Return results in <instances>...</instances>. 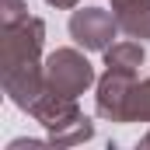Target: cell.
Masks as SVG:
<instances>
[{"instance_id": "cell-6", "label": "cell", "mask_w": 150, "mask_h": 150, "mask_svg": "<svg viewBox=\"0 0 150 150\" xmlns=\"http://www.w3.org/2000/svg\"><path fill=\"white\" fill-rule=\"evenodd\" d=\"M119 32L136 42H150V0H112Z\"/></svg>"}, {"instance_id": "cell-5", "label": "cell", "mask_w": 150, "mask_h": 150, "mask_svg": "<svg viewBox=\"0 0 150 150\" xmlns=\"http://www.w3.org/2000/svg\"><path fill=\"white\" fill-rule=\"evenodd\" d=\"M136 84L133 70H119L105 67V74L94 84V112L105 122H126V105H129V91Z\"/></svg>"}, {"instance_id": "cell-8", "label": "cell", "mask_w": 150, "mask_h": 150, "mask_svg": "<svg viewBox=\"0 0 150 150\" xmlns=\"http://www.w3.org/2000/svg\"><path fill=\"white\" fill-rule=\"evenodd\" d=\"M126 122H150V77L133 84L129 105H126Z\"/></svg>"}, {"instance_id": "cell-1", "label": "cell", "mask_w": 150, "mask_h": 150, "mask_svg": "<svg viewBox=\"0 0 150 150\" xmlns=\"http://www.w3.org/2000/svg\"><path fill=\"white\" fill-rule=\"evenodd\" d=\"M45 21L42 18H25L21 25L0 28V84L4 94L28 112L32 101L45 91Z\"/></svg>"}, {"instance_id": "cell-9", "label": "cell", "mask_w": 150, "mask_h": 150, "mask_svg": "<svg viewBox=\"0 0 150 150\" xmlns=\"http://www.w3.org/2000/svg\"><path fill=\"white\" fill-rule=\"evenodd\" d=\"M25 18H32L28 14V0H0V28L21 25Z\"/></svg>"}, {"instance_id": "cell-4", "label": "cell", "mask_w": 150, "mask_h": 150, "mask_svg": "<svg viewBox=\"0 0 150 150\" xmlns=\"http://www.w3.org/2000/svg\"><path fill=\"white\" fill-rule=\"evenodd\" d=\"M67 32L84 52H105L112 45V38L119 35V21L105 7H74Z\"/></svg>"}, {"instance_id": "cell-12", "label": "cell", "mask_w": 150, "mask_h": 150, "mask_svg": "<svg viewBox=\"0 0 150 150\" xmlns=\"http://www.w3.org/2000/svg\"><path fill=\"white\" fill-rule=\"evenodd\" d=\"M140 147H150V133H143V136H140Z\"/></svg>"}, {"instance_id": "cell-2", "label": "cell", "mask_w": 150, "mask_h": 150, "mask_svg": "<svg viewBox=\"0 0 150 150\" xmlns=\"http://www.w3.org/2000/svg\"><path fill=\"white\" fill-rule=\"evenodd\" d=\"M28 115L49 133V143H52V147H77V143H84V140L94 136V122L80 112L77 98L56 94V91H49V87L32 101Z\"/></svg>"}, {"instance_id": "cell-11", "label": "cell", "mask_w": 150, "mask_h": 150, "mask_svg": "<svg viewBox=\"0 0 150 150\" xmlns=\"http://www.w3.org/2000/svg\"><path fill=\"white\" fill-rule=\"evenodd\" d=\"M49 7H56V11H74V7H80V0H45Z\"/></svg>"}, {"instance_id": "cell-3", "label": "cell", "mask_w": 150, "mask_h": 150, "mask_svg": "<svg viewBox=\"0 0 150 150\" xmlns=\"http://www.w3.org/2000/svg\"><path fill=\"white\" fill-rule=\"evenodd\" d=\"M98 84V74L91 67V59L74 49V45H59L45 56V87L67 98H80L84 91H91Z\"/></svg>"}, {"instance_id": "cell-7", "label": "cell", "mask_w": 150, "mask_h": 150, "mask_svg": "<svg viewBox=\"0 0 150 150\" xmlns=\"http://www.w3.org/2000/svg\"><path fill=\"white\" fill-rule=\"evenodd\" d=\"M143 63H147V49H143V42H136V38H122V42H112V45L105 49V67H119V70L140 74Z\"/></svg>"}, {"instance_id": "cell-10", "label": "cell", "mask_w": 150, "mask_h": 150, "mask_svg": "<svg viewBox=\"0 0 150 150\" xmlns=\"http://www.w3.org/2000/svg\"><path fill=\"white\" fill-rule=\"evenodd\" d=\"M38 147H52V143H49V140H28V136L7 143V150H38Z\"/></svg>"}]
</instances>
